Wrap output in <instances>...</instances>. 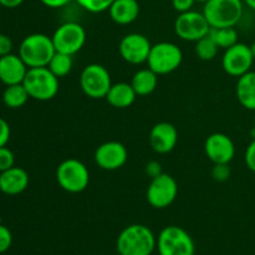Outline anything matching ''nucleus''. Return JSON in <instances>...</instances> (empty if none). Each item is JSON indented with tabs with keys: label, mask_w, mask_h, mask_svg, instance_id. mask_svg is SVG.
<instances>
[{
	"label": "nucleus",
	"mask_w": 255,
	"mask_h": 255,
	"mask_svg": "<svg viewBox=\"0 0 255 255\" xmlns=\"http://www.w3.org/2000/svg\"><path fill=\"white\" fill-rule=\"evenodd\" d=\"M253 127L255 128V117H254V126H253Z\"/></svg>",
	"instance_id": "79ce46f5"
},
{
	"label": "nucleus",
	"mask_w": 255,
	"mask_h": 255,
	"mask_svg": "<svg viewBox=\"0 0 255 255\" xmlns=\"http://www.w3.org/2000/svg\"><path fill=\"white\" fill-rule=\"evenodd\" d=\"M208 35L219 49L226 50L238 42V31L236 27H211Z\"/></svg>",
	"instance_id": "393cba45"
},
{
	"label": "nucleus",
	"mask_w": 255,
	"mask_h": 255,
	"mask_svg": "<svg viewBox=\"0 0 255 255\" xmlns=\"http://www.w3.org/2000/svg\"><path fill=\"white\" fill-rule=\"evenodd\" d=\"M232 171L229 164L226 163H218L214 164L213 169H212V177L216 182H226L228 181L231 177Z\"/></svg>",
	"instance_id": "c85d7f7f"
},
{
	"label": "nucleus",
	"mask_w": 255,
	"mask_h": 255,
	"mask_svg": "<svg viewBox=\"0 0 255 255\" xmlns=\"http://www.w3.org/2000/svg\"><path fill=\"white\" fill-rule=\"evenodd\" d=\"M15 166V156L10 148L6 146L0 147V172H4L6 169Z\"/></svg>",
	"instance_id": "cd10ccee"
},
{
	"label": "nucleus",
	"mask_w": 255,
	"mask_h": 255,
	"mask_svg": "<svg viewBox=\"0 0 255 255\" xmlns=\"http://www.w3.org/2000/svg\"><path fill=\"white\" fill-rule=\"evenodd\" d=\"M254 61L251 46L238 41L233 46L224 50L223 57H222V67L229 76L238 79L246 75L247 72L252 71Z\"/></svg>",
	"instance_id": "f8f14e48"
},
{
	"label": "nucleus",
	"mask_w": 255,
	"mask_h": 255,
	"mask_svg": "<svg viewBox=\"0 0 255 255\" xmlns=\"http://www.w3.org/2000/svg\"><path fill=\"white\" fill-rule=\"evenodd\" d=\"M197 2H202V4H206L207 1H209V0H196Z\"/></svg>",
	"instance_id": "ea45409f"
},
{
	"label": "nucleus",
	"mask_w": 255,
	"mask_h": 255,
	"mask_svg": "<svg viewBox=\"0 0 255 255\" xmlns=\"http://www.w3.org/2000/svg\"><path fill=\"white\" fill-rule=\"evenodd\" d=\"M236 95L239 104L249 111H255V71L238 77Z\"/></svg>",
	"instance_id": "412c9836"
},
{
	"label": "nucleus",
	"mask_w": 255,
	"mask_h": 255,
	"mask_svg": "<svg viewBox=\"0 0 255 255\" xmlns=\"http://www.w3.org/2000/svg\"><path fill=\"white\" fill-rule=\"evenodd\" d=\"M243 2L247 5V6L251 7L252 10H254L255 11V0H243Z\"/></svg>",
	"instance_id": "4c0bfd02"
},
{
	"label": "nucleus",
	"mask_w": 255,
	"mask_h": 255,
	"mask_svg": "<svg viewBox=\"0 0 255 255\" xmlns=\"http://www.w3.org/2000/svg\"><path fill=\"white\" fill-rule=\"evenodd\" d=\"M244 161H246L247 167L255 173V138H252L251 143L248 144L244 153Z\"/></svg>",
	"instance_id": "7c9ffc66"
},
{
	"label": "nucleus",
	"mask_w": 255,
	"mask_h": 255,
	"mask_svg": "<svg viewBox=\"0 0 255 255\" xmlns=\"http://www.w3.org/2000/svg\"><path fill=\"white\" fill-rule=\"evenodd\" d=\"M55 50L74 56L86 44V30L81 24L75 21H67L60 25L51 36Z\"/></svg>",
	"instance_id": "1a4fd4ad"
},
{
	"label": "nucleus",
	"mask_w": 255,
	"mask_h": 255,
	"mask_svg": "<svg viewBox=\"0 0 255 255\" xmlns=\"http://www.w3.org/2000/svg\"><path fill=\"white\" fill-rule=\"evenodd\" d=\"M159 255H194L196 246L188 232L177 226L163 228L157 238Z\"/></svg>",
	"instance_id": "0eeeda50"
},
{
	"label": "nucleus",
	"mask_w": 255,
	"mask_h": 255,
	"mask_svg": "<svg viewBox=\"0 0 255 255\" xmlns=\"http://www.w3.org/2000/svg\"><path fill=\"white\" fill-rule=\"evenodd\" d=\"M116 248L122 255H151L157 248V238L148 227L131 224L120 233Z\"/></svg>",
	"instance_id": "f257e3e1"
},
{
	"label": "nucleus",
	"mask_w": 255,
	"mask_h": 255,
	"mask_svg": "<svg viewBox=\"0 0 255 255\" xmlns=\"http://www.w3.org/2000/svg\"><path fill=\"white\" fill-rule=\"evenodd\" d=\"M204 153L214 164H229L236 156V144L228 134L214 132L204 141Z\"/></svg>",
	"instance_id": "2eb2a0df"
},
{
	"label": "nucleus",
	"mask_w": 255,
	"mask_h": 255,
	"mask_svg": "<svg viewBox=\"0 0 255 255\" xmlns=\"http://www.w3.org/2000/svg\"><path fill=\"white\" fill-rule=\"evenodd\" d=\"M59 77L55 76L49 67H32L26 72L22 85L30 99L36 101H50L57 95L60 89Z\"/></svg>",
	"instance_id": "7ed1b4c3"
},
{
	"label": "nucleus",
	"mask_w": 255,
	"mask_h": 255,
	"mask_svg": "<svg viewBox=\"0 0 255 255\" xmlns=\"http://www.w3.org/2000/svg\"><path fill=\"white\" fill-rule=\"evenodd\" d=\"M112 86L109 70L100 64H90L84 67L80 75V87L87 97L94 100L106 99Z\"/></svg>",
	"instance_id": "6e6552de"
},
{
	"label": "nucleus",
	"mask_w": 255,
	"mask_h": 255,
	"mask_svg": "<svg viewBox=\"0 0 255 255\" xmlns=\"http://www.w3.org/2000/svg\"><path fill=\"white\" fill-rule=\"evenodd\" d=\"M56 181L67 193H81L90 184L89 168L76 158L65 159L56 168Z\"/></svg>",
	"instance_id": "39448f33"
},
{
	"label": "nucleus",
	"mask_w": 255,
	"mask_h": 255,
	"mask_svg": "<svg viewBox=\"0 0 255 255\" xmlns=\"http://www.w3.org/2000/svg\"><path fill=\"white\" fill-rule=\"evenodd\" d=\"M137 94L128 82H116L106 95V101L115 109H127L136 101Z\"/></svg>",
	"instance_id": "aec40b11"
},
{
	"label": "nucleus",
	"mask_w": 255,
	"mask_h": 255,
	"mask_svg": "<svg viewBox=\"0 0 255 255\" xmlns=\"http://www.w3.org/2000/svg\"><path fill=\"white\" fill-rule=\"evenodd\" d=\"M12 41L7 35L0 34V56H5L7 54H11Z\"/></svg>",
	"instance_id": "f704fd0d"
},
{
	"label": "nucleus",
	"mask_w": 255,
	"mask_h": 255,
	"mask_svg": "<svg viewBox=\"0 0 255 255\" xmlns=\"http://www.w3.org/2000/svg\"><path fill=\"white\" fill-rule=\"evenodd\" d=\"M129 84L133 87L137 96H148L158 86V75L151 69H141L134 72Z\"/></svg>",
	"instance_id": "4be33fe9"
},
{
	"label": "nucleus",
	"mask_w": 255,
	"mask_h": 255,
	"mask_svg": "<svg viewBox=\"0 0 255 255\" xmlns=\"http://www.w3.org/2000/svg\"><path fill=\"white\" fill-rule=\"evenodd\" d=\"M25 0H0V5L7 9H14V7L20 6Z\"/></svg>",
	"instance_id": "e433bc0d"
},
{
	"label": "nucleus",
	"mask_w": 255,
	"mask_h": 255,
	"mask_svg": "<svg viewBox=\"0 0 255 255\" xmlns=\"http://www.w3.org/2000/svg\"><path fill=\"white\" fill-rule=\"evenodd\" d=\"M12 244V234L7 227L0 224V254L10 249Z\"/></svg>",
	"instance_id": "c756f323"
},
{
	"label": "nucleus",
	"mask_w": 255,
	"mask_h": 255,
	"mask_svg": "<svg viewBox=\"0 0 255 255\" xmlns=\"http://www.w3.org/2000/svg\"><path fill=\"white\" fill-rule=\"evenodd\" d=\"M94 159L95 163L104 171H117L126 164L128 152L121 142L107 141L97 147Z\"/></svg>",
	"instance_id": "4468645a"
},
{
	"label": "nucleus",
	"mask_w": 255,
	"mask_h": 255,
	"mask_svg": "<svg viewBox=\"0 0 255 255\" xmlns=\"http://www.w3.org/2000/svg\"><path fill=\"white\" fill-rule=\"evenodd\" d=\"M196 2V0H172V6L177 12L182 14V12H187L192 10Z\"/></svg>",
	"instance_id": "473e14b6"
},
{
	"label": "nucleus",
	"mask_w": 255,
	"mask_h": 255,
	"mask_svg": "<svg viewBox=\"0 0 255 255\" xmlns=\"http://www.w3.org/2000/svg\"><path fill=\"white\" fill-rule=\"evenodd\" d=\"M183 61V52L176 44L161 41L152 45L147 59V66L158 76L176 71Z\"/></svg>",
	"instance_id": "423d86ee"
},
{
	"label": "nucleus",
	"mask_w": 255,
	"mask_h": 255,
	"mask_svg": "<svg viewBox=\"0 0 255 255\" xmlns=\"http://www.w3.org/2000/svg\"><path fill=\"white\" fill-rule=\"evenodd\" d=\"M29 174L21 167H11L0 172V192L6 196H17L29 187Z\"/></svg>",
	"instance_id": "a211bd4d"
},
{
	"label": "nucleus",
	"mask_w": 255,
	"mask_h": 255,
	"mask_svg": "<svg viewBox=\"0 0 255 255\" xmlns=\"http://www.w3.org/2000/svg\"><path fill=\"white\" fill-rule=\"evenodd\" d=\"M178 196V184L171 174L162 173L151 179L146 192L149 206L156 209H164L171 206Z\"/></svg>",
	"instance_id": "9d476101"
},
{
	"label": "nucleus",
	"mask_w": 255,
	"mask_h": 255,
	"mask_svg": "<svg viewBox=\"0 0 255 255\" xmlns=\"http://www.w3.org/2000/svg\"><path fill=\"white\" fill-rule=\"evenodd\" d=\"M115 255H122V254H120V253H117V254H115Z\"/></svg>",
	"instance_id": "37998d69"
},
{
	"label": "nucleus",
	"mask_w": 255,
	"mask_h": 255,
	"mask_svg": "<svg viewBox=\"0 0 255 255\" xmlns=\"http://www.w3.org/2000/svg\"><path fill=\"white\" fill-rule=\"evenodd\" d=\"M107 11L116 24L129 25L137 20L141 7L137 0H115Z\"/></svg>",
	"instance_id": "6ab92c4d"
},
{
	"label": "nucleus",
	"mask_w": 255,
	"mask_h": 255,
	"mask_svg": "<svg viewBox=\"0 0 255 255\" xmlns=\"http://www.w3.org/2000/svg\"><path fill=\"white\" fill-rule=\"evenodd\" d=\"M209 31L211 25L207 21L203 11L189 10L187 12H182L174 21V32L184 41L197 42L207 36Z\"/></svg>",
	"instance_id": "9b49d317"
},
{
	"label": "nucleus",
	"mask_w": 255,
	"mask_h": 255,
	"mask_svg": "<svg viewBox=\"0 0 255 255\" xmlns=\"http://www.w3.org/2000/svg\"><path fill=\"white\" fill-rule=\"evenodd\" d=\"M196 55L203 61H212L217 57L219 51V47L216 42L213 41L209 35L204 36L203 39L198 40L196 42V47H194Z\"/></svg>",
	"instance_id": "a878e982"
},
{
	"label": "nucleus",
	"mask_w": 255,
	"mask_h": 255,
	"mask_svg": "<svg viewBox=\"0 0 255 255\" xmlns=\"http://www.w3.org/2000/svg\"><path fill=\"white\" fill-rule=\"evenodd\" d=\"M149 146L156 153L167 154L174 149L178 142V131L169 122H158L149 132Z\"/></svg>",
	"instance_id": "dca6fc26"
},
{
	"label": "nucleus",
	"mask_w": 255,
	"mask_h": 255,
	"mask_svg": "<svg viewBox=\"0 0 255 255\" xmlns=\"http://www.w3.org/2000/svg\"><path fill=\"white\" fill-rule=\"evenodd\" d=\"M29 67L26 66L19 54H7L0 56V81L5 85L22 84Z\"/></svg>",
	"instance_id": "f3484780"
},
{
	"label": "nucleus",
	"mask_w": 255,
	"mask_h": 255,
	"mask_svg": "<svg viewBox=\"0 0 255 255\" xmlns=\"http://www.w3.org/2000/svg\"><path fill=\"white\" fill-rule=\"evenodd\" d=\"M249 46H251V50H252V54H253V57H254V60H255V40L253 42H252L251 45H249Z\"/></svg>",
	"instance_id": "58836bf2"
},
{
	"label": "nucleus",
	"mask_w": 255,
	"mask_h": 255,
	"mask_svg": "<svg viewBox=\"0 0 255 255\" xmlns=\"http://www.w3.org/2000/svg\"><path fill=\"white\" fill-rule=\"evenodd\" d=\"M243 0H209L203 14L211 27H234L243 16Z\"/></svg>",
	"instance_id": "20e7f679"
},
{
	"label": "nucleus",
	"mask_w": 255,
	"mask_h": 255,
	"mask_svg": "<svg viewBox=\"0 0 255 255\" xmlns=\"http://www.w3.org/2000/svg\"><path fill=\"white\" fill-rule=\"evenodd\" d=\"M30 99L26 89L22 84L9 85L2 92V102L9 109H20Z\"/></svg>",
	"instance_id": "5701e85b"
},
{
	"label": "nucleus",
	"mask_w": 255,
	"mask_h": 255,
	"mask_svg": "<svg viewBox=\"0 0 255 255\" xmlns=\"http://www.w3.org/2000/svg\"><path fill=\"white\" fill-rule=\"evenodd\" d=\"M152 44L148 37L138 32L125 35L119 44V52L122 59L131 65L147 62Z\"/></svg>",
	"instance_id": "ddd939ff"
},
{
	"label": "nucleus",
	"mask_w": 255,
	"mask_h": 255,
	"mask_svg": "<svg viewBox=\"0 0 255 255\" xmlns=\"http://www.w3.org/2000/svg\"><path fill=\"white\" fill-rule=\"evenodd\" d=\"M144 173H146L151 179L159 176V174H162L163 171H162L161 163L157 161H149L148 163L146 164V167H144Z\"/></svg>",
	"instance_id": "72a5a7b5"
},
{
	"label": "nucleus",
	"mask_w": 255,
	"mask_h": 255,
	"mask_svg": "<svg viewBox=\"0 0 255 255\" xmlns=\"http://www.w3.org/2000/svg\"><path fill=\"white\" fill-rule=\"evenodd\" d=\"M0 224H2V223H1V216H0Z\"/></svg>",
	"instance_id": "a19ab883"
},
{
	"label": "nucleus",
	"mask_w": 255,
	"mask_h": 255,
	"mask_svg": "<svg viewBox=\"0 0 255 255\" xmlns=\"http://www.w3.org/2000/svg\"><path fill=\"white\" fill-rule=\"evenodd\" d=\"M45 6L51 7V9H59L69 5L72 0H40Z\"/></svg>",
	"instance_id": "c9c22d12"
},
{
	"label": "nucleus",
	"mask_w": 255,
	"mask_h": 255,
	"mask_svg": "<svg viewBox=\"0 0 255 255\" xmlns=\"http://www.w3.org/2000/svg\"><path fill=\"white\" fill-rule=\"evenodd\" d=\"M47 67H49L50 71H51L55 76L59 77V79L67 76V75L71 72L72 67H74V59H72V55L56 51L54 56H52V59L50 60Z\"/></svg>",
	"instance_id": "b1692460"
},
{
	"label": "nucleus",
	"mask_w": 255,
	"mask_h": 255,
	"mask_svg": "<svg viewBox=\"0 0 255 255\" xmlns=\"http://www.w3.org/2000/svg\"><path fill=\"white\" fill-rule=\"evenodd\" d=\"M55 52L56 50L51 36L41 32L25 36L19 46V56L29 69L47 66Z\"/></svg>",
	"instance_id": "f03ea898"
},
{
	"label": "nucleus",
	"mask_w": 255,
	"mask_h": 255,
	"mask_svg": "<svg viewBox=\"0 0 255 255\" xmlns=\"http://www.w3.org/2000/svg\"><path fill=\"white\" fill-rule=\"evenodd\" d=\"M77 4L86 11L92 14H99L109 10L115 0H76Z\"/></svg>",
	"instance_id": "bb28decb"
},
{
	"label": "nucleus",
	"mask_w": 255,
	"mask_h": 255,
	"mask_svg": "<svg viewBox=\"0 0 255 255\" xmlns=\"http://www.w3.org/2000/svg\"><path fill=\"white\" fill-rule=\"evenodd\" d=\"M10 134H11V129H10L9 124L0 117V147L6 146L10 139Z\"/></svg>",
	"instance_id": "2f4dec72"
}]
</instances>
